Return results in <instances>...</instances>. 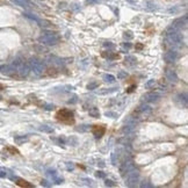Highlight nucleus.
<instances>
[{"mask_svg": "<svg viewBox=\"0 0 188 188\" xmlns=\"http://www.w3.org/2000/svg\"><path fill=\"white\" fill-rule=\"evenodd\" d=\"M15 180H16V185H18V186H21V187H33L29 182H27L23 179H18V178H16Z\"/></svg>", "mask_w": 188, "mask_h": 188, "instance_id": "f8f14e48", "label": "nucleus"}, {"mask_svg": "<svg viewBox=\"0 0 188 188\" xmlns=\"http://www.w3.org/2000/svg\"><path fill=\"white\" fill-rule=\"evenodd\" d=\"M0 100H1V96H0Z\"/></svg>", "mask_w": 188, "mask_h": 188, "instance_id": "7c9ffc66", "label": "nucleus"}, {"mask_svg": "<svg viewBox=\"0 0 188 188\" xmlns=\"http://www.w3.org/2000/svg\"><path fill=\"white\" fill-rule=\"evenodd\" d=\"M88 128H87V126H81V128H78L77 130L78 131H86Z\"/></svg>", "mask_w": 188, "mask_h": 188, "instance_id": "b1692460", "label": "nucleus"}, {"mask_svg": "<svg viewBox=\"0 0 188 188\" xmlns=\"http://www.w3.org/2000/svg\"><path fill=\"white\" fill-rule=\"evenodd\" d=\"M126 77H127V72H126V71H121V72L117 74V78H118V79H123V78H126Z\"/></svg>", "mask_w": 188, "mask_h": 188, "instance_id": "aec40b11", "label": "nucleus"}, {"mask_svg": "<svg viewBox=\"0 0 188 188\" xmlns=\"http://www.w3.org/2000/svg\"><path fill=\"white\" fill-rule=\"evenodd\" d=\"M30 67L36 74H41L42 71H43V65L37 60H31L30 62Z\"/></svg>", "mask_w": 188, "mask_h": 188, "instance_id": "423d86ee", "label": "nucleus"}, {"mask_svg": "<svg viewBox=\"0 0 188 188\" xmlns=\"http://www.w3.org/2000/svg\"><path fill=\"white\" fill-rule=\"evenodd\" d=\"M27 141V137H15V142L18 144H21L22 142H26Z\"/></svg>", "mask_w": 188, "mask_h": 188, "instance_id": "f3484780", "label": "nucleus"}, {"mask_svg": "<svg viewBox=\"0 0 188 188\" xmlns=\"http://www.w3.org/2000/svg\"><path fill=\"white\" fill-rule=\"evenodd\" d=\"M132 169H135L134 163H132V161H128V163H124L121 167H120V172H121L122 175H124L126 173L130 172V171H132Z\"/></svg>", "mask_w": 188, "mask_h": 188, "instance_id": "39448f33", "label": "nucleus"}, {"mask_svg": "<svg viewBox=\"0 0 188 188\" xmlns=\"http://www.w3.org/2000/svg\"><path fill=\"white\" fill-rule=\"evenodd\" d=\"M106 116L112 117V118H115V117H117V114L116 113H113V112H106Z\"/></svg>", "mask_w": 188, "mask_h": 188, "instance_id": "6ab92c4d", "label": "nucleus"}, {"mask_svg": "<svg viewBox=\"0 0 188 188\" xmlns=\"http://www.w3.org/2000/svg\"><path fill=\"white\" fill-rule=\"evenodd\" d=\"M13 1H14L16 5L21 6V7H27V6H28L27 0H13Z\"/></svg>", "mask_w": 188, "mask_h": 188, "instance_id": "ddd939ff", "label": "nucleus"}, {"mask_svg": "<svg viewBox=\"0 0 188 188\" xmlns=\"http://www.w3.org/2000/svg\"><path fill=\"white\" fill-rule=\"evenodd\" d=\"M134 88H135V86H131V87H129V88H128V91H127V92H128V93H131V92L134 91Z\"/></svg>", "mask_w": 188, "mask_h": 188, "instance_id": "c85d7f7f", "label": "nucleus"}, {"mask_svg": "<svg viewBox=\"0 0 188 188\" xmlns=\"http://www.w3.org/2000/svg\"><path fill=\"white\" fill-rule=\"evenodd\" d=\"M144 99H145V101L153 102V101H156V100L158 99V95L155 94V93H149V94H146V95L144 96Z\"/></svg>", "mask_w": 188, "mask_h": 188, "instance_id": "9b49d317", "label": "nucleus"}, {"mask_svg": "<svg viewBox=\"0 0 188 188\" xmlns=\"http://www.w3.org/2000/svg\"><path fill=\"white\" fill-rule=\"evenodd\" d=\"M95 175L98 177V178H105L106 175H105V173L102 172V171H98V172L95 173Z\"/></svg>", "mask_w": 188, "mask_h": 188, "instance_id": "5701e85b", "label": "nucleus"}, {"mask_svg": "<svg viewBox=\"0 0 188 188\" xmlns=\"http://www.w3.org/2000/svg\"><path fill=\"white\" fill-rule=\"evenodd\" d=\"M6 175H7L6 169H4V168H0V178H5Z\"/></svg>", "mask_w": 188, "mask_h": 188, "instance_id": "412c9836", "label": "nucleus"}, {"mask_svg": "<svg viewBox=\"0 0 188 188\" xmlns=\"http://www.w3.org/2000/svg\"><path fill=\"white\" fill-rule=\"evenodd\" d=\"M90 115L92 116V117H99L100 116V113H99V110H98V108H92V109H90Z\"/></svg>", "mask_w": 188, "mask_h": 188, "instance_id": "4468645a", "label": "nucleus"}, {"mask_svg": "<svg viewBox=\"0 0 188 188\" xmlns=\"http://www.w3.org/2000/svg\"><path fill=\"white\" fill-rule=\"evenodd\" d=\"M1 90H4V86H3V85H0V91H1Z\"/></svg>", "mask_w": 188, "mask_h": 188, "instance_id": "c756f323", "label": "nucleus"}, {"mask_svg": "<svg viewBox=\"0 0 188 188\" xmlns=\"http://www.w3.org/2000/svg\"><path fill=\"white\" fill-rule=\"evenodd\" d=\"M41 185H42V186H47V187H48V186H50V185L48 183V181H45V180H43V181L41 182Z\"/></svg>", "mask_w": 188, "mask_h": 188, "instance_id": "cd10ccee", "label": "nucleus"}, {"mask_svg": "<svg viewBox=\"0 0 188 188\" xmlns=\"http://www.w3.org/2000/svg\"><path fill=\"white\" fill-rule=\"evenodd\" d=\"M166 77H167V79L171 80V81H177V80H178V77H177L175 72H173L172 70H168V71L166 72Z\"/></svg>", "mask_w": 188, "mask_h": 188, "instance_id": "9d476101", "label": "nucleus"}, {"mask_svg": "<svg viewBox=\"0 0 188 188\" xmlns=\"http://www.w3.org/2000/svg\"><path fill=\"white\" fill-rule=\"evenodd\" d=\"M96 86H98V82H91V84H88L87 88H88V90H93V88H95Z\"/></svg>", "mask_w": 188, "mask_h": 188, "instance_id": "4be33fe9", "label": "nucleus"}, {"mask_svg": "<svg viewBox=\"0 0 188 188\" xmlns=\"http://www.w3.org/2000/svg\"><path fill=\"white\" fill-rule=\"evenodd\" d=\"M126 62L132 63V62H136V60H135V58H134V57H130V56H129V57H127V58H126Z\"/></svg>", "mask_w": 188, "mask_h": 188, "instance_id": "393cba45", "label": "nucleus"}, {"mask_svg": "<svg viewBox=\"0 0 188 188\" xmlns=\"http://www.w3.org/2000/svg\"><path fill=\"white\" fill-rule=\"evenodd\" d=\"M106 186H114V183L110 180H106Z\"/></svg>", "mask_w": 188, "mask_h": 188, "instance_id": "bb28decb", "label": "nucleus"}, {"mask_svg": "<svg viewBox=\"0 0 188 188\" xmlns=\"http://www.w3.org/2000/svg\"><path fill=\"white\" fill-rule=\"evenodd\" d=\"M92 132L96 138H100L105 135L106 132V127L105 126H93L92 127Z\"/></svg>", "mask_w": 188, "mask_h": 188, "instance_id": "20e7f679", "label": "nucleus"}, {"mask_svg": "<svg viewBox=\"0 0 188 188\" xmlns=\"http://www.w3.org/2000/svg\"><path fill=\"white\" fill-rule=\"evenodd\" d=\"M104 79H105L106 82H114V81H115V77L112 76V74H106V76L104 77Z\"/></svg>", "mask_w": 188, "mask_h": 188, "instance_id": "2eb2a0df", "label": "nucleus"}, {"mask_svg": "<svg viewBox=\"0 0 188 188\" xmlns=\"http://www.w3.org/2000/svg\"><path fill=\"white\" fill-rule=\"evenodd\" d=\"M40 130H41V131H45V132H52V131H54L52 128H49L48 126H43V127H41Z\"/></svg>", "mask_w": 188, "mask_h": 188, "instance_id": "dca6fc26", "label": "nucleus"}, {"mask_svg": "<svg viewBox=\"0 0 188 188\" xmlns=\"http://www.w3.org/2000/svg\"><path fill=\"white\" fill-rule=\"evenodd\" d=\"M56 118L58 120L59 122L65 123V124H73L74 123V115L73 112H71L70 109L67 108H62L56 113Z\"/></svg>", "mask_w": 188, "mask_h": 188, "instance_id": "f257e3e1", "label": "nucleus"}, {"mask_svg": "<svg viewBox=\"0 0 188 188\" xmlns=\"http://www.w3.org/2000/svg\"><path fill=\"white\" fill-rule=\"evenodd\" d=\"M186 23H187V16H183V19L182 18H180V19H178V20H175L174 22H173V27H175V28H181L182 26H186Z\"/></svg>", "mask_w": 188, "mask_h": 188, "instance_id": "1a4fd4ad", "label": "nucleus"}, {"mask_svg": "<svg viewBox=\"0 0 188 188\" xmlns=\"http://www.w3.org/2000/svg\"><path fill=\"white\" fill-rule=\"evenodd\" d=\"M124 37H126V39H132V35H131V33H126Z\"/></svg>", "mask_w": 188, "mask_h": 188, "instance_id": "a878e982", "label": "nucleus"}, {"mask_svg": "<svg viewBox=\"0 0 188 188\" xmlns=\"http://www.w3.org/2000/svg\"><path fill=\"white\" fill-rule=\"evenodd\" d=\"M177 102H179V105L183 108L187 107V95L186 94H180L177 96Z\"/></svg>", "mask_w": 188, "mask_h": 188, "instance_id": "6e6552de", "label": "nucleus"}, {"mask_svg": "<svg viewBox=\"0 0 188 188\" xmlns=\"http://www.w3.org/2000/svg\"><path fill=\"white\" fill-rule=\"evenodd\" d=\"M57 37L52 34H45L44 36L40 37V42L44 43V44H56L57 43Z\"/></svg>", "mask_w": 188, "mask_h": 188, "instance_id": "7ed1b4c3", "label": "nucleus"}, {"mask_svg": "<svg viewBox=\"0 0 188 188\" xmlns=\"http://www.w3.org/2000/svg\"><path fill=\"white\" fill-rule=\"evenodd\" d=\"M138 178H140V173L137 172V171L132 169V171H130V172H128L127 173V179H126L127 186H129V187L135 186L136 182L138 181Z\"/></svg>", "mask_w": 188, "mask_h": 188, "instance_id": "f03ea898", "label": "nucleus"}, {"mask_svg": "<svg viewBox=\"0 0 188 188\" xmlns=\"http://www.w3.org/2000/svg\"><path fill=\"white\" fill-rule=\"evenodd\" d=\"M175 58H177V52H175V51H168V52H166L164 55V60L167 62V63L174 62Z\"/></svg>", "mask_w": 188, "mask_h": 188, "instance_id": "0eeeda50", "label": "nucleus"}, {"mask_svg": "<svg viewBox=\"0 0 188 188\" xmlns=\"http://www.w3.org/2000/svg\"><path fill=\"white\" fill-rule=\"evenodd\" d=\"M155 84H156L155 80H150L149 82L145 84V87H146V88H150V87H152V86H155Z\"/></svg>", "mask_w": 188, "mask_h": 188, "instance_id": "a211bd4d", "label": "nucleus"}]
</instances>
